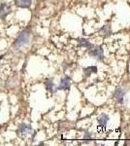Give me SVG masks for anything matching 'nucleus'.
Here are the masks:
<instances>
[{"label": "nucleus", "mask_w": 130, "mask_h": 146, "mask_svg": "<svg viewBox=\"0 0 130 146\" xmlns=\"http://www.w3.org/2000/svg\"><path fill=\"white\" fill-rule=\"evenodd\" d=\"M32 131V128L30 125H27V124H20L18 125V129H16V133L18 136H20V137H25L26 135H28L29 133H31Z\"/></svg>", "instance_id": "nucleus-2"}, {"label": "nucleus", "mask_w": 130, "mask_h": 146, "mask_svg": "<svg viewBox=\"0 0 130 146\" xmlns=\"http://www.w3.org/2000/svg\"><path fill=\"white\" fill-rule=\"evenodd\" d=\"M109 121H110V117H109L107 114H105V113H102V114H101L100 116L97 118L98 125L100 127H102V128H104V129L107 127Z\"/></svg>", "instance_id": "nucleus-8"}, {"label": "nucleus", "mask_w": 130, "mask_h": 146, "mask_svg": "<svg viewBox=\"0 0 130 146\" xmlns=\"http://www.w3.org/2000/svg\"><path fill=\"white\" fill-rule=\"evenodd\" d=\"M84 72L86 74V76H89L92 73H96L97 72V67L96 66H88L84 68Z\"/></svg>", "instance_id": "nucleus-12"}, {"label": "nucleus", "mask_w": 130, "mask_h": 146, "mask_svg": "<svg viewBox=\"0 0 130 146\" xmlns=\"http://www.w3.org/2000/svg\"><path fill=\"white\" fill-rule=\"evenodd\" d=\"M14 3L18 8L29 9L32 5V0H14Z\"/></svg>", "instance_id": "nucleus-7"}, {"label": "nucleus", "mask_w": 130, "mask_h": 146, "mask_svg": "<svg viewBox=\"0 0 130 146\" xmlns=\"http://www.w3.org/2000/svg\"><path fill=\"white\" fill-rule=\"evenodd\" d=\"M45 88L47 91L51 92V93H54V83L51 78H48L45 81Z\"/></svg>", "instance_id": "nucleus-10"}, {"label": "nucleus", "mask_w": 130, "mask_h": 146, "mask_svg": "<svg viewBox=\"0 0 130 146\" xmlns=\"http://www.w3.org/2000/svg\"><path fill=\"white\" fill-rule=\"evenodd\" d=\"M30 36H31V31H30V29L29 28H25L24 30H22V31L18 34V38L16 39L15 43H14V46L18 49L24 47L25 45H27V44L29 43Z\"/></svg>", "instance_id": "nucleus-1"}, {"label": "nucleus", "mask_w": 130, "mask_h": 146, "mask_svg": "<svg viewBox=\"0 0 130 146\" xmlns=\"http://www.w3.org/2000/svg\"><path fill=\"white\" fill-rule=\"evenodd\" d=\"M77 42H78V44H79V46L84 47V48L89 49V50L93 48V44H91L90 42H89L87 39H84V38H78V39H77Z\"/></svg>", "instance_id": "nucleus-9"}, {"label": "nucleus", "mask_w": 130, "mask_h": 146, "mask_svg": "<svg viewBox=\"0 0 130 146\" xmlns=\"http://www.w3.org/2000/svg\"><path fill=\"white\" fill-rule=\"evenodd\" d=\"M114 96L119 104H123L125 100V91L122 90L120 87H117L114 92Z\"/></svg>", "instance_id": "nucleus-6"}, {"label": "nucleus", "mask_w": 130, "mask_h": 146, "mask_svg": "<svg viewBox=\"0 0 130 146\" xmlns=\"http://www.w3.org/2000/svg\"><path fill=\"white\" fill-rule=\"evenodd\" d=\"M12 12V7L6 2H2L0 4V19L1 20H5L8 15H10Z\"/></svg>", "instance_id": "nucleus-4"}, {"label": "nucleus", "mask_w": 130, "mask_h": 146, "mask_svg": "<svg viewBox=\"0 0 130 146\" xmlns=\"http://www.w3.org/2000/svg\"><path fill=\"white\" fill-rule=\"evenodd\" d=\"M99 33L100 35H102V36H109V35L111 34V27L110 25H104L103 27L100 28V30H99Z\"/></svg>", "instance_id": "nucleus-11"}, {"label": "nucleus", "mask_w": 130, "mask_h": 146, "mask_svg": "<svg viewBox=\"0 0 130 146\" xmlns=\"http://www.w3.org/2000/svg\"><path fill=\"white\" fill-rule=\"evenodd\" d=\"M71 87V79L69 76H64L62 79L60 80V84L57 88L55 89V92L56 91H59V90H62V91H68Z\"/></svg>", "instance_id": "nucleus-5"}, {"label": "nucleus", "mask_w": 130, "mask_h": 146, "mask_svg": "<svg viewBox=\"0 0 130 146\" xmlns=\"http://www.w3.org/2000/svg\"><path fill=\"white\" fill-rule=\"evenodd\" d=\"M88 55L91 56L92 58H97V60H102L104 58V52H103L102 47H101V46L94 47L93 46V48L89 50Z\"/></svg>", "instance_id": "nucleus-3"}]
</instances>
